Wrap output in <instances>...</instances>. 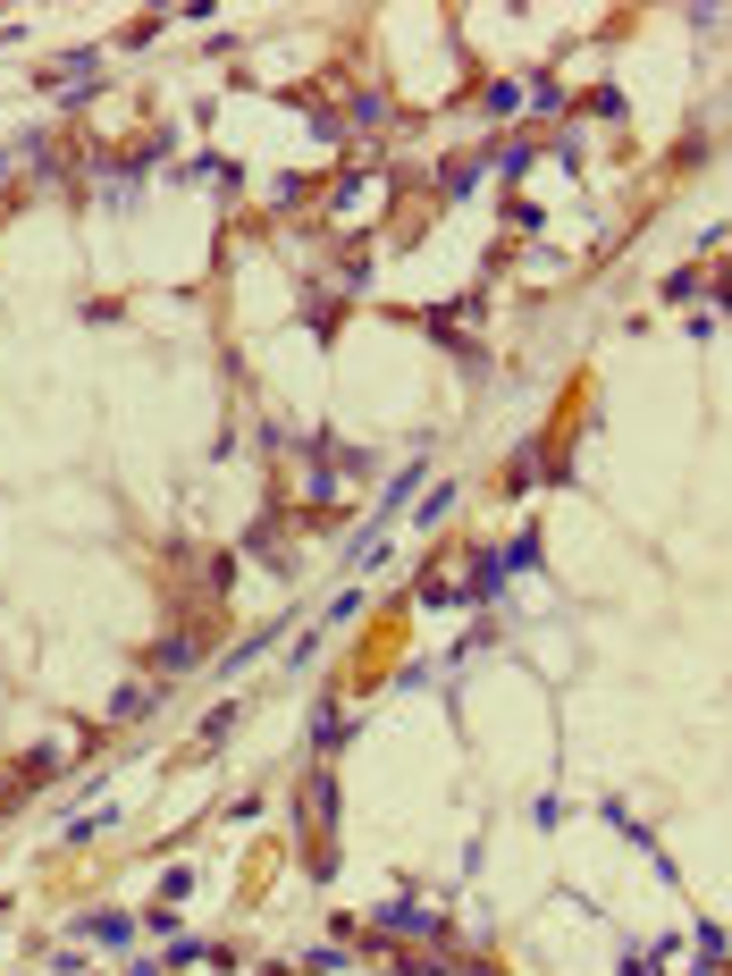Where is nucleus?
Wrapping results in <instances>:
<instances>
[{
  "label": "nucleus",
  "mask_w": 732,
  "mask_h": 976,
  "mask_svg": "<svg viewBox=\"0 0 732 976\" xmlns=\"http://www.w3.org/2000/svg\"><path fill=\"white\" fill-rule=\"evenodd\" d=\"M370 943H446V909L387 900V909H370Z\"/></svg>",
  "instance_id": "nucleus-1"
},
{
  "label": "nucleus",
  "mask_w": 732,
  "mask_h": 976,
  "mask_svg": "<svg viewBox=\"0 0 732 976\" xmlns=\"http://www.w3.org/2000/svg\"><path fill=\"white\" fill-rule=\"evenodd\" d=\"M202 666V632H169V640H152V657H144V682H186V673Z\"/></svg>",
  "instance_id": "nucleus-2"
},
{
  "label": "nucleus",
  "mask_w": 732,
  "mask_h": 976,
  "mask_svg": "<svg viewBox=\"0 0 732 976\" xmlns=\"http://www.w3.org/2000/svg\"><path fill=\"white\" fill-rule=\"evenodd\" d=\"M77 943H93V952H127V943L144 935V918H127V909H77V926H68Z\"/></svg>",
  "instance_id": "nucleus-3"
},
{
  "label": "nucleus",
  "mask_w": 732,
  "mask_h": 976,
  "mask_svg": "<svg viewBox=\"0 0 732 976\" xmlns=\"http://www.w3.org/2000/svg\"><path fill=\"white\" fill-rule=\"evenodd\" d=\"M422 480H429V455H413L405 472H396V480L379 489V505H370V531H379V539H387V522H396V514H413V497H422Z\"/></svg>",
  "instance_id": "nucleus-4"
},
{
  "label": "nucleus",
  "mask_w": 732,
  "mask_h": 976,
  "mask_svg": "<svg viewBox=\"0 0 732 976\" xmlns=\"http://www.w3.org/2000/svg\"><path fill=\"white\" fill-rule=\"evenodd\" d=\"M354 732H363V716H346L337 699H320V708H311V732H304V741H311V758H328V749H346Z\"/></svg>",
  "instance_id": "nucleus-5"
},
{
  "label": "nucleus",
  "mask_w": 732,
  "mask_h": 976,
  "mask_svg": "<svg viewBox=\"0 0 732 976\" xmlns=\"http://www.w3.org/2000/svg\"><path fill=\"white\" fill-rule=\"evenodd\" d=\"M160 699H169L160 682H118V690H110V708H101V716H110V724H144V716H152Z\"/></svg>",
  "instance_id": "nucleus-6"
},
{
  "label": "nucleus",
  "mask_w": 732,
  "mask_h": 976,
  "mask_svg": "<svg viewBox=\"0 0 732 976\" xmlns=\"http://www.w3.org/2000/svg\"><path fill=\"white\" fill-rule=\"evenodd\" d=\"M505 581H514V573H505V555H497V548H481V555H472V581H463V607H488Z\"/></svg>",
  "instance_id": "nucleus-7"
},
{
  "label": "nucleus",
  "mask_w": 732,
  "mask_h": 976,
  "mask_svg": "<svg viewBox=\"0 0 732 976\" xmlns=\"http://www.w3.org/2000/svg\"><path fill=\"white\" fill-rule=\"evenodd\" d=\"M278 640H287V623H270V632H253V640H236V649L219 657V673H228V682H236V673H253V666H261V657L278 649Z\"/></svg>",
  "instance_id": "nucleus-8"
},
{
  "label": "nucleus",
  "mask_w": 732,
  "mask_h": 976,
  "mask_svg": "<svg viewBox=\"0 0 732 976\" xmlns=\"http://www.w3.org/2000/svg\"><path fill=\"white\" fill-rule=\"evenodd\" d=\"M691 952H699V959H691V976H732V968H724V959H732V935H724V926H699Z\"/></svg>",
  "instance_id": "nucleus-9"
},
{
  "label": "nucleus",
  "mask_w": 732,
  "mask_h": 976,
  "mask_svg": "<svg viewBox=\"0 0 732 976\" xmlns=\"http://www.w3.org/2000/svg\"><path fill=\"white\" fill-rule=\"evenodd\" d=\"M531 160H540V144H522V135H514V144H497V152H488V177H505V186H514Z\"/></svg>",
  "instance_id": "nucleus-10"
},
{
  "label": "nucleus",
  "mask_w": 732,
  "mask_h": 976,
  "mask_svg": "<svg viewBox=\"0 0 732 976\" xmlns=\"http://www.w3.org/2000/svg\"><path fill=\"white\" fill-rule=\"evenodd\" d=\"M446 514H455V480H438V489H422V497H413V522H422V531H429V522H446Z\"/></svg>",
  "instance_id": "nucleus-11"
},
{
  "label": "nucleus",
  "mask_w": 732,
  "mask_h": 976,
  "mask_svg": "<svg viewBox=\"0 0 732 976\" xmlns=\"http://www.w3.org/2000/svg\"><path fill=\"white\" fill-rule=\"evenodd\" d=\"M522 101H531V110H547V118L573 110V101H564V77H531V85H522Z\"/></svg>",
  "instance_id": "nucleus-12"
},
{
  "label": "nucleus",
  "mask_w": 732,
  "mask_h": 976,
  "mask_svg": "<svg viewBox=\"0 0 732 976\" xmlns=\"http://www.w3.org/2000/svg\"><path fill=\"white\" fill-rule=\"evenodd\" d=\"M514 110H531V101H522V85H514V77H497V85L481 93V118H514Z\"/></svg>",
  "instance_id": "nucleus-13"
},
{
  "label": "nucleus",
  "mask_w": 732,
  "mask_h": 976,
  "mask_svg": "<svg viewBox=\"0 0 732 976\" xmlns=\"http://www.w3.org/2000/svg\"><path fill=\"white\" fill-rule=\"evenodd\" d=\"M236 724H245V699H228V708H211V716H202V749H219V741H228Z\"/></svg>",
  "instance_id": "nucleus-14"
},
{
  "label": "nucleus",
  "mask_w": 732,
  "mask_h": 976,
  "mask_svg": "<svg viewBox=\"0 0 732 976\" xmlns=\"http://www.w3.org/2000/svg\"><path fill=\"white\" fill-rule=\"evenodd\" d=\"M202 959H211V943H194V935H177L169 952H160V968L177 976V968H202Z\"/></svg>",
  "instance_id": "nucleus-15"
},
{
  "label": "nucleus",
  "mask_w": 732,
  "mask_h": 976,
  "mask_svg": "<svg viewBox=\"0 0 732 976\" xmlns=\"http://www.w3.org/2000/svg\"><path fill=\"white\" fill-rule=\"evenodd\" d=\"M505 555V573H540V531H522L514 548H497Z\"/></svg>",
  "instance_id": "nucleus-16"
},
{
  "label": "nucleus",
  "mask_w": 732,
  "mask_h": 976,
  "mask_svg": "<svg viewBox=\"0 0 732 976\" xmlns=\"http://www.w3.org/2000/svg\"><path fill=\"white\" fill-rule=\"evenodd\" d=\"M59 766H68V749H34V758H26V783H59Z\"/></svg>",
  "instance_id": "nucleus-17"
},
{
  "label": "nucleus",
  "mask_w": 732,
  "mask_h": 976,
  "mask_svg": "<svg viewBox=\"0 0 732 976\" xmlns=\"http://www.w3.org/2000/svg\"><path fill=\"white\" fill-rule=\"evenodd\" d=\"M337 968H346V943H311L304 952V976H337Z\"/></svg>",
  "instance_id": "nucleus-18"
},
{
  "label": "nucleus",
  "mask_w": 732,
  "mask_h": 976,
  "mask_svg": "<svg viewBox=\"0 0 732 976\" xmlns=\"http://www.w3.org/2000/svg\"><path fill=\"white\" fill-rule=\"evenodd\" d=\"M93 68H101V51H93V42H77V51H59V77H93Z\"/></svg>",
  "instance_id": "nucleus-19"
},
{
  "label": "nucleus",
  "mask_w": 732,
  "mask_h": 976,
  "mask_svg": "<svg viewBox=\"0 0 732 976\" xmlns=\"http://www.w3.org/2000/svg\"><path fill=\"white\" fill-rule=\"evenodd\" d=\"M354 614H363V590H337V598H328V614H320V632H337V623H354Z\"/></svg>",
  "instance_id": "nucleus-20"
},
{
  "label": "nucleus",
  "mask_w": 732,
  "mask_h": 976,
  "mask_svg": "<svg viewBox=\"0 0 732 976\" xmlns=\"http://www.w3.org/2000/svg\"><path fill=\"white\" fill-rule=\"evenodd\" d=\"M177 918H186V909H169V900H152V909H144V935H160V943H177Z\"/></svg>",
  "instance_id": "nucleus-21"
},
{
  "label": "nucleus",
  "mask_w": 732,
  "mask_h": 976,
  "mask_svg": "<svg viewBox=\"0 0 732 976\" xmlns=\"http://www.w3.org/2000/svg\"><path fill=\"white\" fill-rule=\"evenodd\" d=\"M481 186H488V160H463V169L446 177V194H455V203H463V194H481Z\"/></svg>",
  "instance_id": "nucleus-22"
},
{
  "label": "nucleus",
  "mask_w": 732,
  "mask_h": 976,
  "mask_svg": "<svg viewBox=\"0 0 732 976\" xmlns=\"http://www.w3.org/2000/svg\"><path fill=\"white\" fill-rule=\"evenodd\" d=\"M413 598H422V607H463V581H438V573H429Z\"/></svg>",
  "instance_id": "nucleus-23"
},
{
  "label": "nucleus",
  "mask_w": 732,
  "mask_h": 976,
  "mask_svg": "<svg viewBox=\"0 0 732 976\" xmlns=\"http://www.w3.org/2000/svg\"><path fill=\"white\" fill-rule=\"evenodd\" d=\"M346 118L370 135V127H387V101H379V93H354V110H346Z\"/></svg>",
  "instance_id": "nucleus-24"
},
{
  "label": "nucleus",
  "mask_w": 732,
  "mask_h": 976,
  "mask_svg": "<svg viewBox=\"0 0 732 976\" xmlns=\"http://www.w3.org/2000/svg\"><path fill=\"white\" fill-rule=\"evenodd\" d=\"M531 480H540V446H522V455H514V472H505V489H514V497H522Z\"/></svg>",
  "instance_id": "nucleus-25"
},
{
  "label": "nucleus",
  "mask_w": 732,
  "mask_h": 976,
  "mask_svg": "<svg viewBox=\"0 0 732 976\" xmlns=\"http://www.w3.org/2000/svg\"><path fill=\"white\" fill-rule=\"evenodd\" d=\"M311 817L337 825V783H328V775H311Z\"/></svg>",
  "instance_id": "nucleus-26"
},
{
  "label": "nucleus",
  "mask_w": 732,
  "mask_h": 976,
  "mask_svg": "<svg viewBox=\"0 0 732 976\" xmlns=\"http://www.w3.org/2000/svg\"><path fill=\"white\" fill-rule=\"evenodd\" d=\"M194 893V867H169V876H160V900H169V909H177V900H186Z\"/></svg>",
  "instance_id": "nucleus-27"
},
{
  "label": "nucleus",
  "mask_w": 732,
  "mask_h": 976,
  "mask_svg": "<svg viewBox=\"0 0 732 976\" xmlns=\"http://www.w3.org/2000/svg\"><path fill=\"white\" fill-rule=\"evenodd\" d=\"M615 976H656V952H623V959H615Z\"/></svg>",
  "instance_id": "nucleus-28"
},
{
  "label": "nucleus",
  "mask_w": 732,
  "mask_h": 976,
  "mask_svg": "<svg viewBox=\"0 0 732 976\" xmlns=\"http://www.w3.org/2000/svg\"><path fill=\"white\" fill-rule=\"evenodd\" d=\"M396 976H455L446 959H396Z\"/></svg>",
  "instance_id": "nucleus-29"
},
{
  "label": "nucleus",
  "mask_w": 732,
  "mask_h": 976,
  "mask_svg": "<svg viewBox=\"0 0 732 976\" xmlns=\"http://www.w3.org/2000/svg\"><path fill=\"white\" fill-rule=\"evenodd\" d=\"M118 976H169V968H160V959H127Z\"/></svg>",
  "instance_id": "nucleus-30"
},
{
  "label": "nucleus",
  "mask_w": 732,
  "mask_h": 976,
  "mask_svg": "<svg viewBox=\"0 0 732 976\" xmlns=\"http://www.w3.org/2000/svg\"><path fill=\"white\" fill-rule=\"evenodd\" d=\"M455 976H497V968H455Z\"/></svg>",
  "instance_id": "nucleus-31"
}]
</instances>
